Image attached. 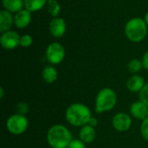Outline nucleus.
Segmentation results:
<instances>
[{"instance_id":"obj_1","label":"nucleus","mask_w":148,"mask_h":148,"mask_svg":"<svg viewBox=\"0 0 148 148\" xmlns=\"http://www.w3.org/2000/svg\"><path fill=\"white\" fill-rule=\"evenodd\" d=\"M47 140L52 148H68L73 140L67 127L62 125H55L49 129Z\"/></svg>"},{"instance_id":"obj_2","label":"nucleus","mask_w":148,"mask_h":148,"mask_svg":"<svg viewBox=\"0 0 148 148\" xmlns=\"http://www.w3.org/2000/svg\"><path fill=\"white\" fill-rule=\"evenodd\" d=\"M66 119L71 125L75 127H83L88 124L91 119L90 109L81 103L70 105L66 110Z\"/></svg>"},{"instance_id":"obj_3","label":"nucleus","mask_w":148,"mask_h":148,"mask_svg":"<svg viewBox=\"0 0 148 148\" xmlns=\"http://www.w3.org/2000/svg\"><path fill=\"white\" fill-rule=\"evenodd\" d=\"M125 33L130 41L134 42H140L147 36V24L142 18L134 17L127 23Z\"/></svg>"},{"instance_id":"obj_4","label":"nucleus","mask_w":148,"mask_h":148,"mask_svg":"<svg viewBox=\"0 0 148 148\" xmlns=\"http://www.w3.org/2000/svg\"><path fill=\"white\" fill-rule=\"evenodd\" d=\"M117 102V95L115 92L109 88H106L101 89L95 100V112L98 114L109 111L113 109Z\"/></svg>"},{"instance_id":"obj_5","label":"nucleus","mask_w":148,"mask_h":148,"mask_svg":"<svg viewBox=\"0 0 148 148\" xmlns=\"http://www.w3.org/2000/svg\"><path fill=\"white\" fill-rule=\"evenodd\" d=\"M28 119L22 114L11 115L6 122L7 129L10 133L15 135L23 134L28 128Z\"/></svg>"},{"instance_id":"obj_6","label":"nucleus","mask_w":148,"mask_h":148,"mask_svg":"<svg viewBox=\"0 0 148 148\" xmlns=\"http://www.w3.org/2000/svg\"><path fill=\"white\" fill-rule=\"evenodd\" d=\"M65 56V50L62 44L53 42L49 44L46 50L47 60L52 64H59Z\"/></svg>"},{"instance_id":"obj_7","label":"nucleus","mask_w":148,"mask_h":148,"mask_svg":"<svg viewBox=\"0 0 148 148\" xmlns=\"http://www.w3.org/2000/svg\"><path fill=\"white\" fill-rule=\"evenodd\" d=\"M20 36L16 31H6L2 33L0 37V42L3 48L5 49H14L20 45Z\"/></svg>"},{"instance_id":"obj_8","label":"nucleus","mask_w":148,"mask_h":148,"mask_svg":"<svg viewBox=\"0 0 148 148\" xmlns=\"http://www.w3.org/2000/svg\"><path fill=\"white\" fill-rule=\"evenodd\" d=\"M132 125V120L130 116L124 113H119L113 118V126L114 129L119 132L127 131Z\"/></svg>"},{"instance_id":"obj_9","label":"nucleus","mask_w":148,"mask_h":148,"mask_svg":"<svg viewBox=\"0 0 148 148\" xmlns=\"http://www.w3.org/2000/svg\"><path fill=\"white\" fill-rule=\"evenodd\" d=\"M49 31L54 37H62L66 31V23L62 18L55 17L49 23Z\"/></svg>"},{"instance_id":"obj_10","label":"nucleus","mask_w":148,"mask_h":148,"mask_svg":"<svg viewBox=\"0 0 148 148\" xmlns=\"http://www.w3.org/2000/svg\"><path fill=\"white\" fill-rule=\"evenodd\" d=\"M31 21V13L27 9L22 10L16 13L14 16V23L18 29H24Z\"/></svg>"},{"instance_id":"obj_11","label":"nucleus","mask_w":148,"mask_h":148,"mask_svg":"<svg viewBox=\"0 0 148 148\" xmlns=\"http://www.w3.org/2000/svg\"><path fill=\"white\" fill-rule=\"evenodd\" d=\"M130 113L134 118L143 121L148 117V107L141 101L134 102L130 107Z\"/></svg>"},{"instance_id":"obj_12","label":"nucleus","mask_w":148,"mask_h":148,"mask_svg":"<svg viewBox=\"0 0 148 148\" xmlns=\"http://www.w3.org/2000/svg\"><path fill=\"white\" fill-rule=\"evenodd\" d=\"M145 86V81L143 77L140 75H133L130 77L127 82V87L129 91L136 93V92H140L143 87Z\"/></svg>"},{"instance_id":"obj_13","label":"nucleus","mask_w":148,"mask_h":148,"mask_svg":"<svg viewBox=\"0 0 148 148\" xmlns=\"http://www.w3.org/2000/svg\"><path fill=\"white\" fill-rule=\"evenodd\" d=\"M13 16L10 12L3 10L0 11V31L4 33L9 31L13 23Z\"/></svg>"},{"instance_id":"obj_14","label":"nucleus","mask_w":148,"mask_h":148,"mask_svg":"<svg viewBox=\"0 0 148 148\" xmlns=\"http://www.w3.org/2000/svg\"><path fill=\"white\" fill-rule=\"evenodd\" d=\"M96 137V132L95 127L90 125H85L82 127L80 131V139L84 143H91L95 140Z\"/></svg>"},{"instance_id":"obj_15","label":"nucleus","mask_w":148,"mask_h":148,"mask_svg":"<svg viewBox=\"0 0 148 148\" xmlns=\"http://www.w3.org/2000/svg\"><path fill=\"white\" fill-rule=\"evenodd\" d=\"M24 2L23 0H3V6L5 10L13 13L23 10Z\"/></svg>"},{"instance_id":"obj_16","label":"nucleus","mask_w":148,"mask_h":148,"mask_svg":"<svg viewBox=\"0 0 148 148\" xmlns=\"http://www.w3.org/2000/svg\"><path fill=\"white\" fill-rule=\"evenodd\" d=\"M42 78L48 83H52L57 79V71L52 66H46L42 70Z\"/></svg>"},{"instance_id":"obj_17","label":"nucleus","mask_w":148,"mask_h":148,"mask_svg":"<svg viewBox=\"0 0 148 148\" xmlns=\"http://www.w3.org/2000/svg\"><path fill=\"white\" fill-rule=\"evenodd\" d=\"M25 8L31 11H37L43 8V6L46 4L47 0H23Z\"/></svg>"},{"instance_id":"obj_18","label":"nucleus","mask_w":148,"mask_h":148,"mask_svg":"<svg viewBox=\"0 0 148 148\" xmlns=\"http://www.w3.org/2000/svg\"><path fill=\"white\" fill-rule=\"evenodd\" d=\"M48 10L50 13V15L54 17H56L61 10L60 5L57 3L56 0H49L48 1Z\"/></svg>"},{"instance_id":"obj_19","label":"nucleus","mask_w":148,"mask_h":148,"mask_svg":"<svg viewBox=\"0 0 148 148\" xmlns=\"http://www.w3.org/2000/svg\"><path fill=\"white\" fill-rule=\"evenodd\" d=\"M143 67V64H142V62H140V60L138 59H133L131 60L128 64H127V68H128V70L131 72V73H137L139 72Z\"/></svg>"},{"instance_id":"obj_20","label":"nucleus","mask_w":148,"mask_h":148,"mask_svg":"<svg viewBox=\"0 0 148 148\" xmlns=\"http://www.w3.org/2000/svg\"><path fill=\"white\" fill-rule=\"evenodd\" d=\"M33 42V39L29 35H23L21 36L20 39V45L23 48H28L29 47Z\"/></svg>"},{"instance_id":"obj_21","label":"nucleus","mask_w":148,"mask_h":148,"mask_svg":"<svg viewBox=\"0 0 148 148\" xmlns=\"http://www.w3.org/2000/svg\"><path fill=\"white\" fill-rule=\"evenodd\" d=\"M140 99L148 107V83L143 87V88L140 92Z\"/></svg>"},{"instance_id":"obj_22","label":"nucleus","mask_w":148,"mask_h":148,"mask_svg":"<svg viewBox=\"0 0 148 148\" xmlns=\"http://www.w3.org/2000/svg\"><path fill=\"white\" fill-rule=\"evenodd\" d=\"M141 134L143 138L148 141V117L143 120L141 124Z\"/></svg>"},{"instance_id":"obj_23","label":"nucleus","mask_w":148,"mask_h":148,"mask_svg":"<svg viewBox=\"0 0 148 148\" xmlns=\"http://www.w3.org/2000/svg\"><path fill=\"white\" fill-rule=\"evenodd\" d=\"M68 148H86L85 144L81 140H73Z\"/></svg>"},{"instance_id":"obj_24","label":"nucleus","mask_w":148,"mask_h":148,"mask_svg":"<svg viewBox=\"0 0 148 148\" xmlns=\"http://www.w3.org/2000/svg\"><path fill=\"white\" fill-rule=\"evenodd\" d=\"M142 64H143V67L148 70V52H147L144 55V56L142 58Z\"/></svg>"},{"instance_id":"obj_25","label":"nucleus","mask_w":148,"mask_h":148,"mask_svg":"<svg viewBox=\"0 0 148 148\" xmlns=\"http://www.w3.org/2000/svg\"><path fill=\"white\" fill-rule=\"evenodd\" d=\"M97 124H98L97 120H96L95 118H94V117H91L90 121H88V125H90L91 127H96V126H97Z\"/></svg>"},{"instance_id":"obj_26","label":"nucleus","mask_w":148,"mask_h":148,"mask_svg":"<svg viewBox=\"0 0 148 148\" xmlns=\"http://www.w3.org/2000/svg\"><path fill=\"white\" fill-rule=\"evenodd\" d=\"M3 88H0V97L3 98Z\"/></svg>"},{"instance_id":"obj_27","label":"nucleus","mask_w":148,"mask_h":148,"mask_svg":"<svg viewBox=\"0 0 148 148\" xmlns=\"http://www.w3.org/2000/svg\"><path fill=\"white\" fill-rule=\"evenodd\" d=\"M145 22L147 23V24L148 26V11L147 13L146 14V16H145Z\"/></svg>"}]
</instances>
